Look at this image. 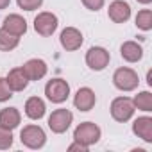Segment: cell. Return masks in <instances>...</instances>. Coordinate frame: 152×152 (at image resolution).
Segmentation results:
<instances>
[{
    "mask_svg": "<svg viewBox=\"0 0 152 152\" xmlns=\"http://www.w3.org/2000/svg\"><path fill=\"white\" fill-rule=\"evenodd\" d=\"M100 136H102V131L93 122H83L73 131V141H79L86 147H91V145L99 143Z\"/></svg>",
    "mask_w": 152,
    "mask_h": 152,
    "instance_id": "6da1fadb",
    "label": "cell"
},
{
    "mask_svg": "<svg viewBox=\"0 0 152 152\" xmlns=\"http://www.w3.org/2000/svg\"><path fill=\"white\" fill-rule=\"evenodd\" d=\"M113 84L120 91H134L140 84V77L132 68L122 66V68L115 70V73H113Z\"/></svg>",
    "mask_w": 152,
    "mask_h": 152,
    "instance_id": "7a4b0ae2",
    "label": "cell"
},
{
    "mask_svg": "<svg viewBox=\"0 0 152 152\" xmlns=\"http://www.w3.org/2000/svg\"><path fill=\"white\" fill-rule=\"evenodd\" d=\"M20 141L22 145H25L27 148H32V150H38V148H43L45 143H47V134L45 131L39 127V125H25L20 132Z\"/></svg>",
    "mask_w": 152,
    "mask_h": 152,
    "instance_id": "3957f363",
    "label": "cell"
},
{
    "mask_svg": "<svg viewBox=\"0 0 152 152\" xmlns=\"http://www.w3.org/2000/svg\"><path fill=\"white\" fill-rule=\"evenodd\" d=\"M109 111H111V116H113L115 122L125 124V122H129V120L132 118L136 107H134V104H132V99H129V97H116V99L111 102Z\"/></svg>",
    "mask_w": 152,
    "mask_h": 152,
    "instance_id": "277c9868",
    "label": "cell"
},
{
    "mask_svg": "<svg viewBox=\"0 0 152 152\" xmlns=\"http://www.w3.org/2000/svg\"><path fill=\"white\" fill-rule=\"evenodd\" d=\"M45 95L52 104H63L70 97V84L64 79H50L45 84Z\"/></svg>",
    "mask_w": 152,
    "mask_h": 152,
    "instance_id": "5b68a950",
    "label": "cell"
},
{
    "mask_svg": "<svg viewBox=\"0 0 152 152\" xmlns=\"http://www.w3.org/2000/svg\"><path fill=\"white\" fill-rule=\"evenodd\" d=\"M72 122H73V113L70 109L61 107V109L52 111V115L48 116V129L56 134H63L70 129Z\"/></svg>",
    "mask_w": 152,
    "mask_h": 152,
    "instance_id": "8992f818",
    "label": "cell"
},
{
    "mask_svg": "<svg viewBox=\"0 0 152 152\" xmlns=\"http://www.w3.org/2000/svg\"><path fill=\"white\" fill-rule=\"evenodd\" d=\"M57 25H59L57 16L54 13H48V11H43L34 18V31L43 38L52 36L57 31Z\"/></svg>",
    "mask_w": 152,
    "mask_h": 152,
    "instance_id": "52a82bcc",
    "label": "cell"
},
{
    "mask_svg": "<svg viewBox=\"0 0 152 152\" xmlns=\"http://www.w3.org/2000/svg\"><path fill=\"white\" fill-rule=\"evenodd\" d=\"M109 61H111V56L104 47H91L86 52V64L95 72H102L109 64Z\"/></svg>",
    "mask_w": 152,
    "mask_h": 152,
    "instance_id": "ba28073f",
    "label": "cell"
},
{
    "mask_svg": "<svg viewBox=\"0 0 152 152\" xmlns=\"http://www.w3.org/2000/svg\"><path fill=\"white\" fill-rule=\"evenodd\" d=\"M59 41H61V47L68 52H73V50H79L84 38H83V32L75 27H66L61 31L59 34Z\"/></svg>",
    "mask_w": 152,
    "mask_h": 152,
    "instance_id": "9c48e42d",
    "label": "cell"
},
{
    "mask_svg": "<svg viewBox=\"0 0 152 152\" xmlns=\"http://www.w3.org/2000/svg\"><path fill=\"white\" fill-rule=\"evenodd\" d=\"M95 104H97V95H95V91H93L91 88H88V86L79 88L77 93H75V97H73V106L77 107L79 111H83V113L91 111V109L95 107Z\"/></svg>",
    "mask_w": 152,
    "mask_h": 152,
    "instance_id": "30bf717a",
    "label": "cell"
},
{
    "mask_svg": "<svg viewBox=\"0 0 152 152\" xmlns=\"http://www.w3.org/2000/svg\"><path fill=\"white\" fill-rule=\"evenodd\" d=\"M107 16L115 23H125L131 18V6L125 2V0H115V2L109 4Z\"/></svg>",
    "mask_w": 152,
    "mask_h": 152,
    "instance_id": "8fae6325",
    "label": "cell"
},
{
    "mask_svg": "<svg viewBox=\"0 0 152 152\" xmlns=\"http://www.w3.org/2000/svg\"><path fill=\"white\" fill-rule=\"evenodd\" d=\"M22 68H23L25 75L29 77V81H39V79H43V77H45L47 72H48L47 63H45L43 59H38V57L29 59Z\"/></svg>",
    "mask_w": 152,
    "mask_h": 152,
    "instance_id": "7c38bea8",
    "label": "cell"
},
{
    "mask_svg": "<svg viewBox=\"0 0 152 152\" xmlns=\"http://www.w3.org/2000/svg\"><path fill=\"white\" fill-rule=\"evenodd\" d=\"M6 81H7V86L11 88L13 93H15V91H23V90L29 86V77L25 75V72H23L22 66H16V68L9 70Z\"/></svg>",
    "mask_w": 152,
    "mask_h": 152,
    "instance_id": "4fadbf2b",
    "label": "cell"
},
{
    "mask_svg": "<svg viewBox=\"0 0 152 152\" xmlns=\"http://www.w3.org/2000/svg\"><path fill=\"white\" fill-rule=\"evenodd\" d=\"M2 29L7 31L9 34L20 38V36H23V34L27 32V22H25V18L20 16V15H9V16L4 18Z\"/></svg>",
    "mask_w": 152,
    "mask_h": 152,
    "instance_id": "5bb4252c",
    "label": "cell"
},
{
    "mask_svg": "<svg viewBox=\"0 0 152 152\" xmlns=\"http://www.w3.org/2000/svg\"><path fill=\"white\" fill-rule=\"evenodd\" d=\"M132 132L141 138L145 143H152V118L150 116H140L132 122Z\"/></svg>",
    "mask_w": 152,
    "mask_h": 152,
    "instance_id": "9a60e30c",
    "label": "cell"
},
{
    "mask_svg": "<svg viewBox=\"0 0 152 152\" xmlns=\"http://www.w3.org/2000/svg\"><path fill=\"white\" fill-rule=\"evenodd\" d=\"M120 56L127 63H138L143 57V47L136 41H124L120 47Z\"/></svg>",
    "mask_w": 152,
    "mask_h": 152,
    "instance_id": "2e32d148",
    "label": "cell"
},
{
    "mask_svg": "<svg viewBox=\"0 0 152 152\" xmlns=\"http://www.w3.org/2000/svg\"><path fill=\"white\" fill-rule=\"evenodd\" d=\"M47 113V106H45V100L39 99V97H31L27 99L25 102V115L31 118V120H41Z\"/></svg>",
    "mask_w": 152,
    "mask_h": 152,
    "instance_id": "e0dca14e",
    "label": "cell"
},
{
    "mask_svg": "<svg viewBox=\"0 0 152 152\" xmlns=\"http://www.w3.org/2000/svg\"><path fill=\"white\" fill-rule=\"evenodd\" d=\"M22 122V115L16 107H4L0 111V125L6 129H16Z\"/></svg>",
    "mask_w": 152,
    "mask_h": 152,
    "instance_id": "ac0fdd59",
    "label": "cell"
},
{
    "mask_svg": "<svg viewBox=\"0 0 152 152\" xmlns=\"http://www.w3.org/2000/svg\"><path fill=\"white\" fill-rule=\"evenodd\" d=\"M18 45H20V38L18 36H13V34H9L7 31H4L2 27H0V50L2 52H11Z\"/></svg>",
    "mask_w": 152,
    "mask_h": 152,
    "instance_id": "d6986e66",
    "label": "cell"
},
{
    "mask_svg": "<svg viewBox=\"0 0 152 152\" xmlns=\"http://www.w3.org/2000/svg\"><path fill=\"white\" fill-rule=\"evenodd\" d=\"M132 104L136 109L140 111H145V113H150L152 111V93L150 91H140L134 99H132Z\"/></svg>",
    "mask_w": 152,
    "mask_h": 152,
    "instance_id": "ffe728a7",
    "label": "cell"
},
{
    "mask_svg": "<svg viewBox=\"0 0 152 152\" xmlns=\"http://www.w3.org/2000/svg\"><path fill=\"white\" fill-rule=\"evenodd\" d=\"M136 27L145 32L152 29V11L150 9H141L136 15Z\"/></svg>",
    "mask_w": 152,
    "mask_h": 152,
    "instance_id": "44dd1931",
    "label": "cell"
},
{
    "mask_svg": "<svg viewBox=\"0 0 152 152\" xmlns=\"http://www.w3.org/2000/svg\"><path fill=\"white\" fill-rule=\"evenodd\" d=\"M13 147V131L0 125V150H7Z\"/></svg>",
    "mask_w": 152,
    "mask_h": 152,
    "instance_id": "7402d4cb",
    "label": "cell"
},
{
    "mask_svg": "<svg viewBox=\"0 0 152 152\" xmlns=\"http://www.w3.org/2000/svg\"><path fill=\"white\" fill-rule=\"evenodd\" d=\"M16 4H18V7L23 9V11H36V9L41 7L43 0H16Z\"/></svg>",
    "mask_w": 152,
    "mask_h": 152,
    "instance_id": "603a6c76",
    "label": "cell"
},
{
    "mask_svg": "<svg viewBox=\"0 0 152 152\" xmlns=\"http://www.w3.org/2000/svg\"><path fill=\"white\" fill-rule=\"evenodd\" d=\"M11 97H13V91L7 86V81L4 77H0V102H7Z\"/></svg>",
    "mask_w": 152,
    "mask_h": 152,
    "instance_id": "cb8c5ba5",
    "label": "cell"
},
{
    "mask_svg": "<svg viewBox=\"0 0 152 152\" xmlns=\"http://www.w3.org/2000/svg\"><path fill=\"white\" fill-rule=\"evenodd\" d=\"M81 2L84 4L86 9H90V11H99V9L104 7L106 0H81Z\"/></svg>",
    "mask_w": 152,
    "mask_h": 152,
    "instance_id": "d4e9b609",
    "label": "cell"
},
{
    "mask_svg": "<svg viewBox=\"0 0 152 152\" xmlns=\"http://www.w3.org/2000/svg\"><path fill=\"white\" fill-rule=\"evenodd\" d=\"M88 148L90 147H86V145H83V143H79V141H73L70 147H68V150L70 152H73V150H81V152H88Z\"/></svg>",
    "mask_w": 152,
    "mask_h": 152,
    "instance_id": "484cf974",
    "label": "cell"
},
{
    "mask_svg": "<svg viewBox=\"0 0 152 152\" xmlns=\"http://www.w3.org/2000/svg\"><path fill=\"white\" fill-rule=\"evenodd\" d=\"M11 4V0H0V9H7Z\"/></svg>",
    "mask_w": 152,
    "mask_h": 152,
    "instance_id": "4316f807",
    "label": "cell"
},
{
    "mask_svg": "<svg viewBox=\"0 0 152 152\" xmlns=\"http://www.w3.org/2000/svg\"><path fill=\"white\" fill-rule=\"evenodd\" d=\"M147 84H148V86H152V70H148V72H147Z\"/></svg>",
    "mask_w": 152,
    "mask_h": 152,
    "instance_id": "83f0119b",
    "label": "cell"
},
{
    "mask_svg": "<svg viewBox=\"0 0 152 152\" xmlns=\"http://www.w3.org/2000/svg\"><path fill=\"white\" fill-rule=\"evenodd\" d=\"M136 2H140V4H143V6H147V4H150L152 0H136Z\"/></svg>",
    "mask_w": 152,
    "mask_h": 152,
    "instance_id": "f1b7e54d",
    "label": "cell"
}]
</instances>
